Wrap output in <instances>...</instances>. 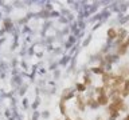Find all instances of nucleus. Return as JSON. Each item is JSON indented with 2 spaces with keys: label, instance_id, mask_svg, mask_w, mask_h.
Masks as SVG:
<instances>
[{
  "label": "nucleus",
  "instance_id": "nucleus-8",
  "mask_svg": "<svg viewBox=\"0 0 129 120\" xmlns=\"http://www.w3.org/2000/svg\"><path fill=\"white\" fill-rule=\"evenodd\" d=\"M61 112H62L63 115L66 113V107H65V104H63V101H61Z\"/></svg>",
  "mask_w": 129,
  "mask_h": 120
},
{
  "label": "nucleus",
  "instance_id": "nucleus-4",
  "mask_svg": "<svg viewBox=\"0 0 129 120\" xmlns=\"http://www.w3.org/2000/svg\"><path fill=\"white\" fill-rule=\"evenodd\" d=\"M108 36L109 37H110V39H114V37H116L117 36V32H116V29H109V31H108Z\"/></svg>",
  "mask_w": 129,
  "mask_h": 120
},
{
  "label": "nucleus",
  "instance_id": "nucleus-10",
  "mask_svg": "<svg viewBox=\"0 0 129 120\" xmlns=\"http://www.w3.org/2000/svg\"><path fill=\"white\" fill-rule=\"evenodd\" d=\"M124 120H129V116H126V117H125V119Z\"/></svg>",
  "mask_w": 129,
  "mask_h": 120
},
{
  "label": "nucleus",
  "instance_id": "nucleus-5",
  "mask_svg": "<svg viewBox=\"0 0 129 120\" xmlns=\"http://www.w3.org/2000/svg\"><path fill=\"white\" fill-rule=\"evenodd\" d=\"M96 93H98V96H101V95H106V93H105V88H104V87H98V88H96Z\"/></svg>",
  "mask_w": 129,
  "mask_h": 120
},
{
  "label": "nucleus",
  "instance_id": "nucleus-1",
  "mask_svg": "<svg viewBox=\"0 0 129 120\" xmlns=\"http://www.w3.org/2000/svg\"><path fill=\"white\" fill-rule=\"evenodd\" d=\"M77 105H78L79 107V109H85V107H86V101H85V100H83V97L81 95H78L77 96Z\"/></svg>",
  "mask_w": 129,
  "mask_h": 120
},
{
  "label": "nucleus",
  "instance_id": "nucleus-7",
  "mask_svg": "<svg viewBox=\"0 0 129 120\" xmlns=\"http://www.w3.org/2000/svg\"><path fill=\"white\" fill-rule=\"evenodd\" d=\"M77 88H78L79 92H83L86 89V85H85V84H77Z\"/></svg>",
  "mask_w": 129,
  "mask_h": 120
},
{
  "label": "nucleus",
  "instance_id": "nucleus-3",
  "mask_svg": "<svg viewBox=\"0 0 129 120\" xmlns=\"http://www.w3.org/2000/svg\"><path fill=\"white\" fill-rule=\"evenodd\" d=\"M126 47H128L126 43H124L122 46H120V48H118V55H124L125 52H126Z\"/></svg>",
  "mask_w": 129,
  "mask_h": 120
},
{
  "label": "nucleus",
  "instance_id": "nucleus-2",
  "mask_svg": "<svg viewBox=\"0 0 129 120\" xmlns=\"http://www.w3.org/2000/svg\"><path fill=\"white\" fill-rule=\"evenodd\" d=\"M108 101H109L108 95H101V96H98V99H97V103L101 104V105H106Z\"/></svg>",
  "mask_w": 129,
  "mask_h": 120
},
{
  "label": "nucleus",
  "instance_id": "nucleus-11",
  "mask_svg": "<svg viewBox=\"0 0 129 120\" xmlns=\"http://www.w3.org/2000/svg\"><path fill=\"white\" fill-rule=\"evenodd\" d=\"M66 120H71V119H69V117H67V119H66Z\"/></svg>",
  "mask_w": 129,
  "mask_h": 120
},
{
  "label": "nucleus",
  "instance_id": "nucleus-9",
  "mask_svg": "<svg viewBox=\"0 0 129 120\" xmlns=\"http://www.w3.org/2000/svg\"><path fill=\"white\" fill-rule=\"evenodd\" d=\"M90 83H92V80H90L89 77H85V85H89Z\"/></svg>",
  "mask_w": 129,
  "mask_h": 120
},
{
  "label": "nucleus",
  "instance_id": "nucleus-6",
  "mask_svg": "<svg viewBox=\"0 0 129 120\" xmlns=\"http://www.w3.org/2000/svg\"><path fill=\"white\" fill-rule=\"evenodd\" d=\"M93 72H94V74H104V70H102L101 67H94V68H93Z\"/></svg>",
  "mask_w": 129,
  "mask_h": 120
}]
</instances>
